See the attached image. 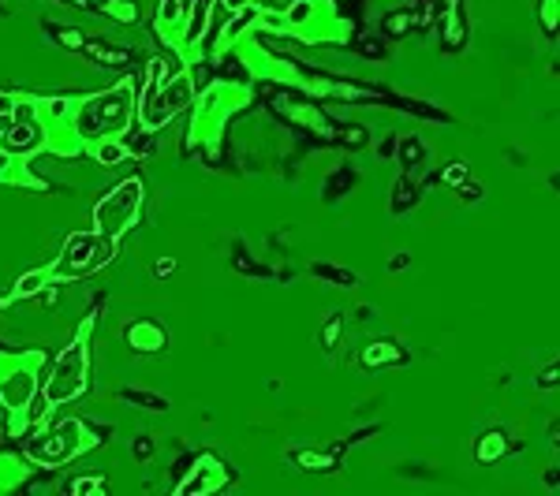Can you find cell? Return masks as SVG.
Segmentation results:
<instances>
[{"mask_svg": "<svg viewBox=\"0 0 560 496\" xmlns=\"http://www.w3.org/2000/svg\"><path fill=\"white\" fill-rule=\"evenodd\" d=\"M127 120V109H124V94H105L90 101L82 109V131L94 135V131H105V127H120Z\"/></svg>", "mask_w": 560, "mask_h": 496, "instance_id": "277c9868", "label": "cell"}, {"mask_svg": "<svg viewBox=\"0 0 560 496\" xmlns=\"http://www.w3.org/2000/svg\"><path fill=\"white\" fill-rule=\"evenodd\" d=\"M311 16H314V4H311V0H296V4L288 8V23H296V26H303Z\"/></svg>", "mask_w": 560, "mask_h": 496, "instance_id": "ba28073f", "label": "cell"}, {"mask_svg": "<svg viewBox=\"0 0 560 496\" xmlns=\"http://www.w3.org/2000/svg\"><path fill=\"white\" fill-rule=\"evenodd\" d=\"M41 142V131L34 123H16V127H8L4 135H0V150H8V153H26V150H34V145Z\"/></svg>", "mask_w": 560, "mask_h": 496, "instance_id": "5b68a950", "label": "cell"}, {"mask_svg": "<svg viewBox=\"0 0 560 496\" xmlns=\"http://www.w3.org/2000/svg\"><path fill=\"white\" fill-rule=\"evenodd\" d=\"M190 94H195V86H190L187 75L176 82V86H161V90H157L150 101H142V123H146V127H165L176 112L187 109Z\"/></svg>", "mask_w": 560, "mask_h": 496, "instance_id": "3957f363", "label": "cell"}, {"mask_svg": "<svg viewBox=\"0 0 560 496\" xmlns=\"http://www.w3.org/2000/svg\"><path fill=\"white\" fill-rule=\"evenodd\" d=\"M11 109H16V101H11L8 94H0V120H4V116H11Z\"/></svg>", "mask_w": 560, "mask_h": 496, "instance_id": "4fadbf2b", "label": "cell"}, {"mask_svg": "<svg viewBox=\"0 0 560 496\" xmlns=\"http://www.w3.org/2000/svg\"><path fill=\"white\" fill-rule=\"evenodd\" d=\"M187 16H190V26H187V45H195V41H202L205 26H210V16H213V0H195Z\"/></svg>", "mask_w": 560, "mask_h": 496, "instance_id": "8992f818", "label": "cell"}, {"mask_svg": "<svg viewBox=\"0 0 560 496\" xmlns=\"http://www.w3.org/2000/svg\"><path fill=\"white\" fill-rule=\"evenodd\" d=\"M41 284H45V272H26L23 280L16 284V291H19V295H34Z\"/></svg>", "mask_w": 560, "mask_h": 496, "instance_id": "30bf717a", "label": "cell"}, {"mask_svg": "<svg viewBox=\"0 0 560 496\" xmlns=\"http://www.w3.org/2000/svg\"><path fill=\"white\" fill-rule=\"evenodd\" d=\"M82 388H86V347L79 340V343H71L68 351L60 355V362H56V370H53L49 385H45V396H41V399H45L49 407H56V403L75 399Z\"/></svg>", "mask_w": 560, "mask_h": 496, "instance_id": "6da1fadb", "label": "cell"}, {"mask_svg": "<svg viewBox=\"0 0 560 496\" xmlns=\"http://www.w3.org/2000/svg\"><path fill=\"white\" fill-rule=\"evenodd\" d=\"M250 19H258V8H250V4H247L239 16H235V23L228 26V34H239V31H243V23H250Z\"/></svg>", "mask_w": 560, "mask_h": 496, "instance_id": "8fae6325", "label": "cell"}, {"mask_svg": "<svg viewBox=\"0 0 560 496\" xmlns=\"http://www.w3.org/2000/svg\"><path fill=\"white\" fill-rule=\"evenodd\" d=\"M225 4H228V8H243V4H247V0H225Z\"/></svg>", "mask_w": 560, "mask_h": 496, "instance_id": "e0dca14e", "label": "cell"}, {"mask_svg": "<svg viewBox=\"0 0 560 496\" xmlns=\"http://www.w3.org/2000/svg\"><path fill=\"white\" fill-rule=\"evenodd\" d=\"M183 19V8H180V0H161V23L172 26V23H180Z\"/></svg>", "mask_w": 560, "mask_h": 496, "instance_id": "9c48e42d", "label": "cell"}, {"mask_svg": "<svg viewBox=\"0 0 560 496\" xmlns=\"http://www.w3.org/2000/svg\"><path fill=\"white\" fill-rule=\"evenodd\" d=\"M445 180H448V183H463V180H467V168H463V165H448Z\"/></svg>", "mask_w": 560, "mask_h": 496, "instance_id": "7c38bea8", "label": "cell"}, {"mask_svg": "<svg viewBox=\"0 0 560 496\" xmlns=\"http://www.w3.org/2000/svg\"><path fill=\"white\" fill-rule=\"evenodd\" d=\"M49 112H53V116H64V112H68V105H64V101H53Z\"/></svg>", "mask_w": 560, "mask_h": 496, "instance_id": "2e32d148", "label": "cell"}, {"mask_svg": "<svg viewBox=\"0 0 560 496\" xmlns=\"http://www.w3.org/2000/svg\"><path fill=\"white\" fill-rule=\"evenodd\" d=\"M407 265V254H396L392 261H389V269H404Z\"/></svg>", "mask_w": 560, "mask_h": 496, "instance_id": "9a60e30c", "label": "cell"}, {"mask_svg": "<svg viewBox=\"0 0 560 496\" xmlns=\"http://www.w3.org/2000/svg\"><path fill=\"white\" fill-rule=\"evenodd\" d=\"M90 489H97V481H94V478H82V481H75V492H90Z\"/></svg>", "mask_w": 560, "mask_h": 496, "instance_id": "5bb4252c", "label": "cell"}, {"mask_svg": "<svg viewBox=\"0 0 560 496\" xmlns=\"http://www.w3.org/2000/svg\"><path fill=\"white\" fill-rule=\"evenodd\" d=\"M139 194H142L139 180L116 187L112 198L101 202L97 213H94V216H97V236H105V239H116V236H120V231L127 228V221L135 216V209H139Z\"/></svg>", "mask_w": 560, "mask_h": 496, "instance_id": "7a4b0ae2", "label": "cell"}, {"mask_svg": "<svg viewBox=\"0 0 560 496\" xmlns=\"http://www.w3.org/2000/svg\"><path fill=\"white\" fill-rule=\"evenodd\" d=\"M94 153H97V160H101V165H120V160L127 157V150H124L120 142H101Z\"/></svg>", "mask_w": 560, "mask_h": 496, "instance_id": "52a82bcc", "label": "cell"}]
</instances>
